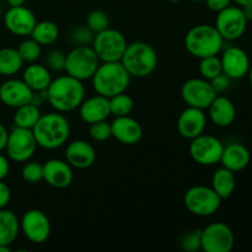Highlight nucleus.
Returning <instances> with one entry per match:
<instances>
[{
    "instance_id": "nucleus-11",
    "label": "nucleus",
    "mask_w": 252,
    "mask_h": 252,
    "mask_svg": "<svg viewBox=\"0 0 252 252\" xmlns=\"http://www.w3.org/2000/svg\"><path fill=\"white\" fill-rule=\"evenodd\" d=\"M37 142L32 129L15 127L7 137L5 150L12 161L26 162L33 157L37 149Z\"/></svg>"
},
{
    "instance_id": "nucleus-38",
    "label": "nucleus",
    "mask_w": 252,
    "mask_h": 252,
    "mask_svg": "<svg viewBox=\"0 0 252 252\" xmlns=\"http://www.w3.org/2000/svg\"><path fill=\"white\" fill-rule=\"evenodd\" d=\"M89 134L95 142H105L112 137V130H111V123L106 121H100L90 125Z\"/></svg>"
},
{
    "instance_id": "nucleus-30",
    "label": "nucleus",
    "mask_w": 252,
    "mask_h": 252,
    "mask_svg": "<svg viewBox=\"0 0 252 252\" xmlns=\"http://www.w3.org/2000/svg\"><path fill=\"white\" fill-rule=\"evenodd\" d=\"M15 110H16L14 115L15 127L32 129L41 117V111H39L38 106L32 102L20 106Z\"/></svg>"
},
{
    "instance_id": "nucleus-29",
    "label": "nucleus",
    "mask_w": 252,
    "mask_h": 252,
    "mask_svg": "<svg viewBox=\"0 0 252 252\" xmlns=\"http://www.w3.org/2000/svg\"><path fill=\"white\" fill-rule=\"evenodd\" d=\"M31 38L38 42L41 46H49L53 44L59 37V27L53 21H39L34 25L31 32Z\"/></svg>"
},
{
    "instance_id": "nucleus-2",
    "label": "nucleus",
    "mask_w": 252,
    "mask_h": 252,
    "mask_svg": "<svg viewBox=\"0 0 252 252\" xmlns=\"http://www.w3.org/2000/svg\"><path fill=\"white\" fill-rule=\"evenodd\" d=\"M37 145L47 150L63 147L70 135V125L61 112H49L41 115L32 128Z\"/></svg>"
},
{
    "instance_id": "nucleus-39",
    "label": "nucleus",
    "mask_w": 252,
    "mask_h": 252,
    "mask_svg": "<svg viewBox=\"0 0 252 252\" xmlns=\"http://www.w3.org/2000/svg\"><path fill=\"white\" fill-rule=\"evenodd\" d=\"M65 58L66 54L61 49H53L48 52L46 57L47 68L53 71H62L65 68Z\"/></svg>"
},
{
    "instance_id": "nucleus-25",
    "label": "nucleus",
    "mask_w": 252,
    "mask_h": 252,
    "mask_svg": "<svg viewBox=\"0 0 252 252\" xmlns=\"http://www.w3.org/2000/svg\"><path fill=\"white\" fill-rule=\"evenodd\" d=\"M22 80L29 85L33 93L46 91L52 81L51 70L46 65L37 63H30L22 74Z\"/></svg>"
},
{
    "instance_id": "nucleus-8",
    "label": "nucleus",
    "mask_w": 252,
    "mask_h": 252,
    "mask_svg": "<svg viewBox=\"0 0 252 252\" xmlns=\"http://www.w3.org/2000/svg\"><path fill=\"white\" fill-rule=\"evenodd\" d=\"M223 199L212 187L193 186L185 193L184 202L187 211L197 217H211L217 213Z\"/></svg>"
},
{
    "instance_id": "nucleus-13",
    "label": "nucleus",
    "mask_w": 252,
    "mask_h": 252,
    "mask_svg": "<svg viewBox=\"0 0 252 252\" xmlns=\"http://www.w3.org/2000/svg\"><path fill=\"white\" fill-rule=\"evenodd\" d=\"M20 230H22L25 238L32 244H43L51 235V221L44 212L30 209L25 212L20 220Z\"/></svg>"
},
{
    "instance_id": "nucleus-40",
    "label": "nucleus",
    "mask_w": 252,
    "mask_h": 252,
    "mask_svg": "<svg viewBox=\"0 0 252 252\" xmlns=\"http://www.w3.org/2000/svg\"><path fill=\"white\" fill-rule=\"evenodd\" d=\"M230 80L231 79L229 78V76H226L225 74L221 73V74H219L218 76H216L214 79H212L209 83H211L212 88L214 89V91L217 93V95H219V94H223L228 90L229 86H230Z\"/></svg>"
},
{
    "instance_id": "nucleus-9",
    "label": "nucleus",
    "mask_w": 252,
    "mask_h": 252,
    "mask_svg": "<svg viewBox=\"0 0 252 252\" xmlns=\"http://www.w3.org/2000/svg\"><path fill=\"white\" fill-rule=\"evenodd\" d=\"M235 245V235L230 226L216 221L202 230L201 249L206 252H230Z\"/></svg>"
},
{
    "instance_id": "nucleus-45",
    "label": "nucleus",
    "mask_w": 252,
    "mask_h": 252,
    "mask_svg": "<svg viewBox=\"0 0 252 252\" xmlns=\"http://www.w3.org/2000/svg\"><path fill=\"white\" fill-rule=\"evenodd\" d=\"M6 2H7V5H9L10 7L22 6V5H25L26 0H6Z\"/></svg>"
},
{
    "instance_id": "nucleus-34",
    "label": "nucleus",
    "mask_w": 252,
    "mask_h": 252,
    "mask_svg": "<svg viewBox=\"0 0 252 252\" xmlns=\"http://www.w3.org/2000/svg\"><path fill=\"white\" fill-rule=\"evenodd\" d=\"M22 180L27 184H38L43 180V164L38 161H26L21 170Z\"/></svg>"
},
{
    "instance_id": "nucleus-42",
    "label": "nucleus",
    "mask_w": 252,
    "mask_h": 252,
    "mask_svg": "<svg viewBox=\"0 0 252 252\" xmlns=\"http://www.w3.org/2000/svg\"><path fill=\"white\" fill-rule=\"evenodd\" d=\"M204 1H206L209 10L219 12L225 9V7H228L229 5H231L233 0H204Z\"/></svg>"
},
{
    "instance_id": "nucleus-17",
    "label": "nucleus",
    "mask_w": 252,
    "mask_h": 252,
    "mask_svg": "<svg viewBox=\"0 0 252 252\" xmlns=\"http://www.w3.org/2000/svg\"><path fill=\"white\" fill-rule=\"evenodd\" d=\"M223 73L230 79H241L248 75L251 66L250 58L244 49L231 46L223 52L220 57Z\"/></svg>"
},
{
    "instance_id": "nucleus-20",
    "label": "nucleus",
    "mask_w": 252,
    "mask_h": 252,
    "mask_svg": "<svg viewBox=\"0 0 252 252\" xmlns=\"http://www.w3.org/2000/svg\"><path fill=\"white\" fill-rule=\"evenodd\" d=\"M65 161L74 169H89L96 161L95 148L86 140H73L66 145Z\"/></svg>"
},
{
    "instance_id": "nucleus-3",
    "label": "nucleus",
    "mask_w": 252,
    "mask_h": 252,
    "mask_svg": "<svg viewBox=\"0 0 252 252\" xmlns=\"http://www.w3.org/2000/svg\"><path fill=\"white\" fill-rule=\"evenodd\" d=\"M132 76L121 62H102L93 75V88L97 95L112 97L126 93Z\"/></svg>"
},
{
    "instance_id": "nucleus-51",
    "label": "nucleus",
    "mask_w": 252,
    "mask_h": 252,
    "mask_svg": "<svg viewBox=\"0 0 252 252\" xmlns=\"http://www.w3.org/2000/svg\"><path fill=\"white\" fill-rule=\"evenodd\" d=\"M171 1H174V2H177V1H180V0H171Z\"/></svg>"
},
{
    "instance_id": "nucleus-43",
    "label": "nucleus",
    "mask_w": 252,
    "mask_h": 252,
    "mask_svg": "<svg viewBox=\"0 0 252 252\" xmlns=\"http://www.w3.org/2000/svg\"><path fill=\"white\" fill-rule=\"evenodd\" d=\"M10 172V162L6 157L0 154V180H4Z\"/></svg>"
},
{
    "instance_id": "nucleus-50",
    "label": "nucleus",
    "mask_w": 252,
    "mask_h": 252,
    "mask_svg": "<svg viewBox=\"0 0 252 252\" xmlns=\"http://www.w3.org/2000/svg\"><path fill=\"white\" fill-rule=\"evenodd\" d=\"M189 1H192V2H201V1H204V0H189Z\"/></svg>"
},
{
    "instance_id": "nucleus-23",
    "label": "nucleus",
    "mask_w": 252,
    "mask_h": 252,
    "mask_svg": "<svg viewBox=\"0 0 252 252\" xmlns=\"http://www.w3.org/2000/svg\"><path fill=\"white\" fill-rule=\"evenodd\" d=\"M209 118L217 127L225 128L234 123L236 117V108L233 101L226 96L217 95L212 101L209 107L207 108Z\"/></svg>"
},
{
    "instance_id": "nucleus-48",
    "label": "nucleus",
    "mask_w": 252,
    "mask_h": 252,
    "mask_svg": "<svg viewBox=\"0 0 252 252\" xmlns=\"http://www.w3.org/2000/svg\"><path fill=\"white\" fill-rule=\"evenodd\" d=\"M0 252H10V246L0 245Z\"/></svg>"
},
{
    "instance_id": "nucleus-16",
    "label": "nucleus",
    "mask_w": 252,
    "mask_h": 252,
    "mask_svg": "<svg viewBox=\"0 0 252 252\" xmlns=\"http://www.w3.org/2000/svg\"><path fill=\"white\" fill-rule=\"evenodd\" d=\"M33 94L22 79H7L0 85V101L7 107L17 108L32 102Z\"/></svg>"
},
{
    "instance_id": "nucleus-10",
    "label": "nucleus",
    "mask_w": 252,
    "mask_h": 252,
    "mask_svg": "<svg viewBox=\"0 0 252 252\" xmlns=\"http://www.w3.org/2000/svg\"><path fill=\"white\" fill-rule=\"evenodd\" d=\"M224 144L217 137L211 134H201L191 139L189 147V157L199 165L212 166L220 161Z\"/></svg>"
},
{
    "instance_id": "nucleus-5",
    "label": "nucleus",
    "mask_w": 252,
    "mask_h": 252,
    "mask_svg": "<svg viewBox=\"0 0 252 252\" xmlns=\"http://www.w3.org/2000/svg\"><path fill=\"white\" fill-rule=\"evenodd\" d=\"M121 63L133 78H147L157 69L158 54L149 43L137 41L128 44Z\"/></svg>"
},
{
    "instance_id": "nucleus-6",
    "label": "nucleus",
    "mask_w": 252,
    "mask_h": 252,
    "mask_svg": "<svg viewBox=\"0 0 252 252\" xmlns=\"http://www.w3.org/2000/svg\"><path fill=\"white\" fill-rule=\"evenodd\" d=\"M100 65V59L90 46H75L65 58L66 74L79 80H89L93 78Z\"/></svg>"
},
{
    "instance_id": "nucleus-27",
    "label": "nucleus",
    "mask_w": 252,
    "mask_h": 252,
    "mask_svg": "<svg viewBox=\"0 0 252 252\" xmlns=\"http://www.w3.org/2000/svg\"><path fill=\"white\" fill-rule=\"evenodd\" d=\"M211 187L221 199L229 198L234 193L236 187L235 172L221 166L213 174Z\"/></svg>"
},
{
    "instance_id": "nucleus-1",
    "label": "nucleus",
    "mask_w": 252,
    "mask_h": 252,
    "mask_svg": "<svg viewBox=\"0 0 252 252\" xmlns=\"http://www.w3.org/2000/svg\"><path fill=\"white\" fill-rule=\"evenodd\" d=\"M47 101L57 112H71L79 108L85 100L83 81L70 75H62L52 79L46 90Z\"/></svg>"
},
{
    "instance_id": "nucleus-31",
    "label": "nucleus",
    "mask_w": 252,
    "mask_h": 252,
    "mask_svg": "<svg viewBox=\"0 0 252 252\" xmlns=\"http://www.w3.org/2000/svg\"><path fill=\"white\" fill-rule=\"evenodd\" d=\"M110 108L111 115H113L115 117L129 116L134 110V101L126 93L118 94V95L110 97Z\"/></svg>"
},
{
    "instance_id": "nucleus-7",
    "label": "nucleus",
    "mask_w": 252,
    "mask_h": 252,
    "mask_svg": "<svg viewBox=\"0 0 252 252\" xmlns=\"http://www.w3.org/2000/svg\"><path fill=\"white\" fill-rule=\"evenodd\" d=\"M127 46L125 34L110 27L96 33L91 44L100 62H121Z\"/></svg>"
},
{
    "instance_id": "nucleus-4",
    "label": "nucleus",
    "mask_w": 252,
    "mask_h": 252,
    "mask_svg": "<svg viewBox=\"0 0 252 252\" xmlns=\"http://www.w3.org/2000/svg\"><path fill=\"white\" fill-rule=\"evenodd\" d=\"M223 46L224 38L213 25H197L189 29L185 36V47L187 52L199 59L218 56Z\"/></svg>"
},
{
    "instance_id": "nucleus-28",
    "label": "nucleus",
    "mask_w": 252,
    "mask_h": 252,
    "mask_svg": "<svg viewBox=\"0 0 252 252\" xmlns=\"http://www.w3.org/2000/svg\"><path fill=\"white\" fill-rule=\"evenodd\" d=\"M24 65L19 51L11 47L0 48V75L12 76L19 73Z\"/></svg>"
},
{
    "instance_id": "nucleus-33",
    "label": "nucleus",
    "mask_w": 252,
    "mask_h": 252,
    "mask_svg": "<svg viewBox=\"0 0 252 252\" xmlns=\"http://www.w3.org/2000/svg\"><path fill=\"white\" fill-rule=\"evenodd\" d=\"M17 51H19L24 63L25 62L26 63H34L42 56V46L38 42L34 41L33 38L22 41Z\"/></svg>"
},
{
    "instance_id": "nucleus-15",
    "label": "nucleus",
    "mask_w": 252,
    "mask_h": 252,
    "mask_svg": "<svg viewBox=\"0 0 252 252\" xmlns=\"http://www.w3.org/2000/svg\"><path fill=\"white\" fill-rule=\"evenodd\" d=\"M36 24L37 20L34 14L25 5L9 7L4 15L5 27L15 36H30Z\"/></svg>"
},
{
    "instance_id": "nucleus-26",
    "label": "nucleus",
    "mask_w": 252,
    "mask_h": 252,
    "mask_svg": "<svg viewBox=\"0 0 252 252\" xmlns=\"http://www.w3.org/2000/svg\"><path fill=\"white\" fill-rule=\"evenodd\" d=\"M20 231V220L14 212L0 209V245L10 246Z\"/></svg>"
},
{
    "instance_id": "nucleus-22",
    "label": "nucleus",
    "mask_w": 252,
    "mask_h": 252,
    "mask_svg": "<svg viewBox=\"0 0 252 252\" xmlns=\"http://www.w3.org/2000/svg\"><path fill=\"white\" fill-rule=\"evenodd\" d=\"M80 118L88 125L106 121L111 116L110 98L101 95H95L81 102L79 106Z\"/></svg>"
},
{
    "instance_id": "nucleus-44",
    "label": "nucleus",
    "mask_w": 252,
    "mask_h": 252,
    "mask_svg": "<svg viewBox=\"0 0 252 252\" xmlns=\"http://www.w3.org/2000/svg\"><path fill=\"white\" fill-rule=\"evenodd\" d=\"M7 137H9V132L5 128V126L0 123V152L5 150V147H6L7 143Z\"/></svg>"
},
{
    "instance_id": "nucleus-37",
    "label": "nucleus",
    "mask_w": 252,
    "mask_h": 252,
    "mask_svg": "<svg viewBox=\"0 0 252 252\" xmlns=\"http://www.w3.org/2000/svg\"><path fill=\"white\" fill-rule=\"evenodd\" d=\"M202 230H191L185 233L180 239V248L186 252H196L201 250Z\"/></svg>"
},
{
    "instance_id": "nucleus-14",
    "label": "nucleus",
    "mask_w": 252,
    "mask_h": 252,
    "mask_svg": "<svg viewBox=\"0 0 252 252\" xmlns=\"http://www.w3.org/2000/svg\"><path fill=\"white\" fill-rule=\"evenodd\" d=\"M217 93L211 83L203 78H192L185 81L181 88V97L189 107L207 110Z\"/></svg>"
},
{
    "instance_id": "nucleus-36",
    "label": "nucleus",
    "mask_w": 252,
    "mask_h": 252,
    "mask_svg": "<svg viewBox=\"0 0 252 252\" xmlns=\"http://www.w3.org/2000/svg\"><path fill=\"white\" fill-rule=\"evenodd\" d=\"M70 41L75 46H90L93 44L95 33L88 26H76L70 32Z\"/></svg>"
},
{
    "instance_id": "nucleus-19",
    "label": "nucleus",
    "mask_w": 252,
    "mask_h": 252,
    "mask_svg": "<svg viewBox=\"0 0 252 252\" xmlns=\"http://www.w3.org/2000/svg\"><path fill=\"white\" fill-rule=\"evenodd\" d=\"M73 179V167L64 160L49 159L43 164V180L53 189H66Z\"/></svg>"
},
{
    "instance_id": "nucleus-24",
    "label": "nucleus",
    "mask_w": 252,
    "mask_h": 252,
    "mask_svg": "<svg viewBox=\"0 0 252 252\" xmlns=\"http://www.w3.org/2000/svg\"><path fill=\"white\" fill-rule=\"evenodd\" d=\"M251 161V154L248 148L239 143H231V144L224 147L223 154L220 158L221 166L230 170L233 172L243 171L249 166Z\"/></svg>"
},
{
    "instance_id": "nucleus-46",
    "label": "nucleus",
    "mask_w": 252,
    "mask_h": 252,
    "mask_svg": "<svg viewBox=\"0 0 252 252\" xmlns=\"http://www.w3.org/2000/svg\"><path fill=\"white\" fill-rule=\"evenodd\" d=\"M241 9H243L244 15H245L246 20H248V21H251V20H252V5H251V6L241 7Z\"/></svg>"
},
{
    "instance_id": "nucleus-49",
    "label": "nucleus",
    "mask_w": 252,
    "mask_h": 252,
    "mask_svg": "<svg viewBox=\"0 0 252 252\" xmlns=\"http://www.w3.org/2000/svg\"><path fill=\"white\" fill-rule=\"evenodd\" d=\"M248 75H249V80H250V84H251V86H252V65L250 66V69H249Z\"/></svg>"
},
{
    "instance_id": "nucleus-18",
    "label": "nucleus",
    "mask_w": 252,
    "mask_h": 252,
    "mask_svg": "<svg viewBox=\"0 0 252 252\" xmlns=\"http://www.w3.org/2000/svg\"><path fill=\"white\" fill-rule=\"evenodd\" d=\"M207 127V116L204 110L196 107H187L180 113L177 120L179 134L185 139H193L203 134Z\"/></svg>"
},
{
    "instance_id": "nucleus-21",
    "label": "nucleus",
    "mask_w": 252,
    "mask_h": 252,
    "mask_svg": "<svg viewBox=\"0 0 252 252\" xmlns=\"http://www.w3.org/2000/svg\"><path fill=\"white\" fill-rule=\"evenodd\" d=\"M111 130L112 137L122 144H137L143 137L142 125L130 116L116 117L111 123Z\"/></svg>"
},
{
    "instance_id": "nucleus-35",
    "label": "nucleus",
    "mask_w": 252,
    "mask_h": 252,
    "mask_svg": "<svg viewBox=\"0 0 252 252\" xmlns=\"http://www.w3.org/2000/svg\"><path fill=\"white\" fill-rule=\"evenodd\" d=\"M86 26L94 32V33H98V32L103 31V30L110 27V19L108 15L102 10H93L90 14L88 15L86 19Z\"/></svg>"
},
{
    "instance_id": "nucleus-12",
    "label": "nucleus",
    "mask_w": 252,
    "mask_h": 252,
    "mask_svg": "<svg viewBox=\"0 0 252 252\" xmlns=\"http://www.w3.org/2000/svg\"><path fill=\"white\" fill-rule=\"evenodd\" d=\"M248 22L240 6L229 5L228 7L218 12L214 26L224 41H236L245 33Z\"/></svg>"
},
{
    "instance_id": "nucleus-41",
    "label": "nucleus",
    "mask_w": 252,
    "mask_h": 252,
    "mask_svg": "<svg viewBox=\"0 0 252 252\" xmlns=\"http://www.w3.org/2000/svg\"><path fill=\"white\" fill-rule=\"evenodd\" d=\"M11 199V189L4 182V180H0V209L5 208L10 203Z\"/></svg>"
},
{
    "instance_id": "nucleus-32",
    "label": "nucleus",
    "mask_w": 252,
    "mask_h": 252,
    "mask_svg": "<svg viewBox=\"0 0 252 252\" xmlns=\"http://www.w3.org/2000/svg\"><path fill=\"white\" fill-rule=\"evenodd\" d=\"M198 70L202 78L211 81L212 79H214L216 76H218L219 74L223 73L220 58H219L218 56H209L201 58Z\"/></svg>"
},
{
    "instance_id": "nucleus-47",
    "label": "nucleus",
    "mask_w": 252,
    "mask_h": 252,
    "mask_svg": "<svg viewBox=\"0 0 252 252\" xmlns=\"http://www.w3.org/2000/svg\"><path fill=\"white\" fill-rule=\"evenodd\" d=\"M238 6L240 7H245V6H251L252 5V0H233Z\"/></svg>"
}]
</instances>
